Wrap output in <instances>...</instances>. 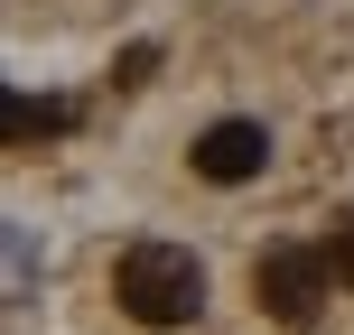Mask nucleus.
<instances>
[{"instance_id": "f257e3e1", "label": "nucleus", "mask_w": 354, "mask_h": 335, "mask_svg": "<svg viewBox=\"0 0 354 335\" xmlns=\"http://www.w3.org/2000/svg\"><path fill=\"white\" fill-rule=\"evenodd\" d=\"M112 298H122L131 326H196L205 317V261H196L187 242H131L122 261H112Z\"/></svg>"}, {"instance_id": "f03ea898", "label": "nucleus", "mask_w": 354, "mask_h": 335, "mask_svg": "<svg viewBox=\"0 0 354 335\" xmlns=\"http://www.w3.org/2000/svg\"><path fill=\"white\" fill-rule=\"evenodd\" d=\"M326 289H336L326 242H280V251H261V261H252V298H261V317H270V326H289V335L317 326Z\"/></svg>"}, {"instance_id": "7ed1b4c3", "label": "nucleus", "mask_w": 354, "mask_h": 335, "mask_svg": "<svg viewBox=\"0 0 354 335\" xmlns=\"http://www.w3.org/2000/svg\"><path fill=\"white\" fill-rule=\"evenodd\" d=\"M187 159H196V177H205V186H252V177L270 168V131L233 112V122H205V131H196Z\"/></svg>"}, {"instance_id": "20e7f679", "label": "nucleus", "mask_w": 354, "mask_h": 335, "mask_svg": "<svg viewBox=\"0 0 354 335\" xmlns=\"http://www.w3.org/2000/svg\"><path fill=\"white\" fill-rule=\"evenodd\" d=\"M0 122H10V140H28V131H66L75 103H28V93H10V112H0Z\"/></svg>"}, {"instance_id": "39448f33", "label": "nucleus", "mask_w": 354, "mask_h": 335, "mask_svg": "<svg viewBox=\"0 0 354 335\" xmlns=\"http://www.w3.org/2000/svg\"><path fill=\"white\" fill-rule=\"evenodd\" d=\"M28 289H37V233L10 224V298H28Z\"/></svg>"}, {"instance_id": "423d86ee", "label": "nucleus", "mask_w": 354, "mask_h": 335, "mask_svg": "<svg viewBox=\"0 0 354 335\" xmlns=\"http://www.w3.org/2000/svg\"><path fill=\"white\" fill-rule=\"evenodd\" d=\"M326 261H336V280L354 289V205L336 214V233H326Z\"/></svg>"}]
</instances>
